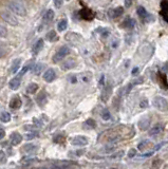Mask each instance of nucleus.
<instances>
[{"mask_svg":"<svg viewBox=\"0 0 168 169\" xmlns=\"http://www.w3.org/2000/svg\"><path fill=\"white\" fill-rule=\"evenodd\" d=\"M149 126H150V119H149V117H143L138 122V128L141 130H147L149 128Z\"/></svg>","mask_w":168,"mask_h":169,"instance_id":"obj_11","label":"nucleus"},{"mask_svg":"<svg viewBox=\"0 0 168 169\" xmlns=\"http://www.w3.org/2000/svg\"><path fill=\"white\" fill-rule=\"evenodd\" d=\"M140 107L141 108H147V107H148V101H147V99H143V101L140 103Z\"/></svg>","mask_w":168,"mask_h":169,"instance_id":"obj_31","label":"nucleus"},{"mask_svg":"<svg viewBox=\"0 0 168 169\" xmlns=\"http://www.w3.org/2000/svg\"><path fill=\"white\" fill-rule=\"evenodd\" d=\"M110 112L108 111V110H104L103 112H102V117H103V119H105V121H109L110 119Z\"/></svg>","mask_w":168,"mask_h":169,"instance_id":"obj_27","label":"nucleus"},{"mask_svg":"<svg viewBox=\"0 0 168 169\" xmlns=\"http://www.w3.org/2000/svg\"><path fill=\"white\" fill-rule=\"evenodd\" d=\"M52 169H59V168H56V167H54V168H52Z\"/></svg>","mask_w":168,"mask_h":169,"instance_id":"obj_40","label":"nucleus"},{"mask_svg":"<svg viewBox=\"0 0 168 169\" xmlns=\"http://www.w3.org/2000/svg\"><path fill=\"white\" fill-rule=\"evenodd\" d=\"M22 105V101L20 99L19 96H15V97H13L10 101V108L12 109H19Z\"/></svg>","mask_w":168,"mask_h":169,"instance_id":"obj_9","label":"nucleus"},{"mask_svg":"<svg viewBox=\"0 0 168 169\" xmlns=\"http://www.w3.org/2000/svg\"><path fill=\"white\" fill-rule=\"evenodd\" d=\"M114 149H115V145H112V146H111V145H107V146H106V152L110 153V152H112Z\"/></svg>","mask_w":168,"mask_h":169,"instance_id":"obj_30","label":"nucleus"},{"mask_svg":"<svg viewBox=\"0 0 168 169\" xmlns=\"http://www.w3.org/2000/svg\"><path fill=\"white\" fill-rule=\"evenodd\" d=\"M0 121L2 123H9L11 121V114L9 112H2L0 114Z\"/></svg>","mask_w":168,"mask_h":169,"instance_id":"obj_18","label":"nucleus"},{"mask_svg":"<svg viewBox=\"0 0 168 169\" xmlns=\"http://www.w3.org/2000/svg\"><path fill=\"white\" fill-rule=\"evenodd\" d=\"M136 12H138V16H140L141 18H145L146 16H147V12H146L145 8H143V6H138Z\"/></svg>","mask_w":168,"mask_h":169,"instance_id":"obj_22","label":"nucleus"},{"mask_svg":"<svg viewBox=\"0 0 168 169\" xmlns=\"http://www.w3.org/2000/svg\"><path fill=\"white\" fill-rule=\"evenodd\" d=\"M136 149H130V150L128 151V157H133L134 155H136Z\"/></svg>","mask_w":168,"mask_h":169,"instance_id":"obj_34","label":"nucleus"},{"mask_svg":"<svg viewBox=\"0 0 168 169\" xmlns=\"http://www.w3.org/2000/svg\"><path fill=\"white\" fill-rule=\"evenodd\" d=\"M39 169H45V168H39Z\"/></svg>","mask_w":168,"mask_h":169,"instance_id":"obj_41","label":"nucleus"},{"mask_svg":"<svg viewBox=\"0 0 168 169\" xmlns=\"http://www.w3.org/2000/svg\"><path fill=\"white\" fill-rule=\"evenodd\" d=\"M0 48H4V45L2 42H0Z\"/></svg>","mask_w":168,"mask_h":169,"instance_id":"obj_39","label":"nucleus"},{"mask_svg":"<svg viewBox=\"0 0 168 169\" xmlns=\"http://www.w3.org/2000/svg\"><path fill=\"white\" fill-rule=\"evenodd\" d=\"M69 53H70V49H69L68 47H63V48L59 49L55 53V55L53 57V61H54V63H58V61H60L61 59H63Z\"/></svg>","mask_w":168,"mask_h":169,"instance_id":"obj_4","label":"nucleus"},{"mask_svg":"<svg viewBox=\"0 0 168 169\" xmlns=\"http://www.w3.org/2000/svg\"><path fill=\"white\" fill-rule=\"evenodd\" d=\"M37 103H38V105H39V106H43V105L47 103V96H45V93L41 92V93L38 94Z\"/></svg>","mask_w":168,"mask_h":169,"instance_id":"obj_16","label":"nucleus"},{"mask_svg":"<svg viewBox=\"0 0 168 169\" xmlns=\"http://www.w3.org/2000/svg\"><path fill=\"white\" fill-rule=\"evenodd\" d=\"M22 150L25 152H33L35 151V150H37V146H35L34 144H25L22 147Z\"/></svg>","mask_w":168,"mask_h":169,"instance_id":"obj_17","label":"nucleus"},{"mask_svg":"<svg viewBox=\"0 0 168 169\" xmlns=\"http://www.w3.org/2000/svg\"><path fill=\"white\" fill-rule=\"evenodd\" d=\"M74 65H75V63L73 60H70V61H66L65 63H63V69L65 70H67V69H71L74 67Z\"/></svg>","mask_w":168,"mask_h":169,"instance_id":"obj_26","label":"nucleus"},{"mask_svg":"<svg viewBox=\"0 0 168 169\" xmlns=\"http://www.w3.org/2000/svg\"><path fill=\"white\" fill-rule=\"evenodd\" d=\"M131 4H132V0H125V5L127 8H129Z\"/></svg>","mask_w":168,"mask_h":169,"instance_id":"obj_35","label":"nucleus"},{"mask_svg":"<svg viewBox=\"0 0 168 169\" xmlns=\"http://www.w3.org/2000/svg\"><path fill=\"white\" fill-rule=\"evenodd\" d=\"M36 136H38V132L35 131V130H33V131L30 132V133H27V135H25V139H27V140H32V139H34V137H36Z\"/></svg>","mask_w":168,"mask_h":169,"instance_id":"obj_25","label":"nucleus"},{"mask_svg":"<svg viewBox=\"0 0 168 169\" xmlns=\"http://www.w3.org/2000/svg\"><path fill=\"white\" fill-rule=\"evenodd\" d=\"M124 12V9L123 8H116V9H113V10H111L110 12H109V14H110V17L112 18H116L118 17L120 15H122Z\"/></svg>","mask_w":168,"mask_h":169,"instance_id":"obj_15","label":"nucleus"},{"mask_svg":"<svg viewBox=\"0 0 168 169\" xmlns=\"http://www.w3.org/2000/svg\"><path fill=\"white\" fill-rule=\"evenodd\" d=\"M67 27H68V22H67V20H61L59 23H58V25H57V29H58V31H65L66 29H67Z\"/></svg>","mask_w":168,"mask_h":169,"instance_id":"obj_23","label":"nucleus"},{"mask_svg":"<svg viewBox=\"0 0 168 169\" xmlns=\"http://www.w3.org/2000/svg\"><path fill=\"white\" fill-rule=\"evenodd\" d=\"M85 125H87V126H89L90 128H94L95 127V122L93 121V119H87L85 123Z\"/></svg>","mask_w":168,"mask_h":169,"instance_id":"obj_28","label":"nucleus"},{"mask_svg":"<svg viewBox=\"0 0 168 169\" xmlns=\"http://www.w3.org/2000/svg\"><path fill=\"white\" fill-rule=\"evenodd\" d=\"M20 65H21V59H20V58L15 59V60L13 61L12 66H11V69H10L11 73H12V74L17 73L18 70H19V68H20Z\"/></svg>","mask_w":168,"mask_h":169,"instance_id":"obj_12","label":"nucleus"},{"mask_svg":"<svg viewBox=\"0 0 168 169\" xmlns=\"http://www.w3.org/2000/svg\"><path fill=\"white\" fill-rule=\"evenodd\" d=\"M47 39L49 41H55L57 39V35H56L55 31H50L48 34H47Z\"/></svg>","mask_w":168,"mask_h":169,"instance_id":"obj_20","label":"nucleus"},{"mask_svg":"<svg viewBox=\"0 0 168 169\" xmlns=\"http://www.w3.org/2000/svg\"><path fill=\"white\" fill-rule=\"evenodd\" d=\"M4 135H5V132L3 131V130H0V140L3 139V137H4Z\"/></svg>","mask_w":168,"mask_h":169,"instance_id":"obj_36","label":"nucleus"},{"mask_svg":"<svg viewBox=\"0 0 168 169\" xmlns=\"http://www.w3.org/2000/svg\"><path fill=\"white\" fill-rule=\"evenodd\" d=\"M5 159H6V157H5V153L0 150V164L3 163V162H5Z\"/></svg>","mask_w":168,"mask_h":169,"instance_id":"obj_32","label":"nucleus"},{"mask_svg":"<svg viewBox=\"0 0 168 169\" xmlns=\"http://www.w3.org/2000/svg\"><path fill=\"white\" fill-rule=\"evenodd\" d=\"M37 89H38V86L36 85V83H30L28 87H27V92L28 93H30V94H33V93H35L36 91H37Z\"/></svg>","mask_w":168,"mask_h":169,"instance_id":"obj_19","label":"nucleus"},{"mask_svg":"<svg viewBox=\"0 0 168 169\" xmlns=\"http://www.w3.org/2000/svg\"><path fill=\"white\" fill-rule=\"evenodd\" d=\"M1 17H2V19L5 21L6 23H9L10 25H12V27H16V25H18V19L16 18L15 15H13V13L10 12V11H3L2 13H1Z\"/></svg>","mask_w":168,"mask_h":169,"instance_id":"obj_2","label":"nucleus"},{"mask_svg":"<svg viewBox=\"0 0 168 169\" xmlns=\"http://www.w3.org/2000/svg\"><path fill=\"white\" fill-rule=\"evenodd\" d=\"M10 141L13 146H17L18 144H20L22 142V135L18 133V132H13L10 136Z\"/></svg>","mask_w":168,"mask_h":169,"instance_id":"obj_6","label":"nucleus"},{"mask_svg":"<svg viewBox=\"0 0 168 169\" xmlns=\"http://www.w3.org/2000/svg\"><path fill=\"white\" fill-rule=\"evenodd\" d=\"M43 45H45V43H43V39H39V40L34 45V47H33L32 53L33 54H38L40 51L43 49Z\"/></svg>","mask_w":168,"mask_h":169,"instance_id":"obj_13","label":"nucleus"},{"mask_svg":"<svg viewBox=\"0 0 168 169\" xmlns=\"http://www.w3.org/2000/svg\"><path fill=\"white\" fill-rule=\"evenodd\" d=\"M55 78H56V73L53 69H48V70L43 73V79H45L47 83H51V81H53Z\"/></svg>","mask_w":168,"mask_h":169,"instance_id":"obj_7","label":"nucleus"},{"mask_svg":"<svg viewBox=\"0 0 168 169\" xmlns=\"http://www.w3.org/2000/svg\"><path fill=\"white\" fill-rule=\"evenodd\" d=\"M8 36V29L3 24H0V38H5Z\"/></svg>","mask_w":168,"mask_h":169,"instance_id":"obj_21","label":"nucleus"},{"mask_svg":"<svg viewBox=\"0 0 168 169\" xmlns=\"http://www.w3.org/2000/svg\"><path fill=\"white\" fill-rule=\"evenodd\" d=\"M53 17H54V12H53L52 10H49L48 12L45 13V21H51V20L53 19Z\"/></svg>","mask_w":168,"mask_h":169,"instance_id":"obj_24","label":"nucleus"},{"mask_svg":"<svg viewBox=\"0 0 168 169\" xmlns=\"http://www.w3.org/2000/svg\"><path fill=\"white\" fill-rule=\"evenodd\" d=\"M63 3V0H54V4H55L56 8H60Z\"/></svg>","mask_w":168,"mask_h":169,"instance_id":"obj_33","label":"nucleus"},{"mask_svg":"<svg viewBox=\"0 0 168 169\" xmlns=\"http://www.w3.org/2000/svg\"><path fill=\"white\" fill-rule=\"evenodd\" d=\"M45 65H43V63H36V65H34V66H32V72L33 74H35V75H39V74H41V72H43V68H45Z\"/></svg>","mask_w":168,"mask_h":169,"instance_id":"obj_14","label":"nucleus"},{"mask_svg":"<svg viewBox=\"0 0 168 169\" xmlns=\"http://www.w3.org/2000/svg\"><path fill=\"white\" fill-rule=\"evenodd\" d=\"M8 8L11 12L18 16L23 17V16L27 15V10H25V5L22 3H20L19 1H17V0H11L8 3Z\"/></svg>","mask_w":168,"mask_h":169,"instance_id":"obj_1","label":"nucleus"},{"mask_svg":"<svg viewBox=\"0 0 168 169\" xmlns=\"http://www.w3.org/2000/svg\"><path fill=\"white\" fill-rule=\"evenodd\" d=\"M163 131V125L162 124H156L152 127V128L149 130V135L150 136H154L160 134L161 132Z\"/></svg>","mask_w":168,"mask_h":169,"instance_id":"obj_10","label":"nucleus"},{"mask_svg":"<svg viewBox=\"0 0 168 169\" xmlns=\"http://www.w3.org/2000/svg\"><path fill=\"white\" fill-rule=\"evenodd\" d=\"M73 146H78V147H83V146H86V145L88 144V139L85 137L83 135H77L75 136L74 139L71 141Z\"/></svg>","mask_w":168,"mask_h":169,"instance_id":"obj_5","label":"nucleus"},{"mask_svg":"<svg viewBox=\"0 0 168 169\" xmlns=\"http://www.w3.org/2000/svg\"><path fill=\"white\" fill-rule=\"evenodd\" d=\"M153 106L160 111H167V99L165 97H162V96H156L153 99Z\"/></svg>","mask_w":168,"mask_h":169,"instance_id":"obj_3","label":"nucleus"},{"mask_svg":"<svg viewBox=\"0 0 168 169\" xmlns=\"http://www.w3.org/2000/svg\"><path fill=\"white\" fill-rule=\"evenodd\" d=\"M34 124H37V126H38V127L41 126V123H40V122L38 121L37 119H34Z\"/></svg>","mask_w":168,"mask_h":169,"instance_id":"obj_37","label":"nucleus"},{"mask_svg":"<svg viewBox=\"0 0 168 169\" xmlns=\"http://www.w3.org/2000/svg\"><path fill=\"white\" fill-rule=\"evenodd\" d=\"M138 68H134L132 71V74L133 75H136V73H138Z\"/></svg>","mask_w":168,"mask_h":169,"instance_id":"obj_38","label":"nucleus"},{"mask_svg":"<svg viewBox=\"0 0 168 169\" xmlns=\"http://www.w3.org/2000/svg\"><path fill=\"white\" fill-rule=\"evenodd\" d=\"M147 144H149V141H145V142H141L140 144H138V148L140 150H144V148L147 147Z\"/></svg>","mask_w":168,"mask_h":169,"instance_id":"obj_29","label":"nucleus"},{"mask_svg":"<svg viewBox=\"0 0 168 169\" xmlns=\"http://www.w3.org/2000/svg\"><path fill=\"white\" fill-rule=\"evenodd\" d=\"M20 85H21V76L20 75L12 78L10 81V83H9V87H10V89H12V90H17L20 87Z\"/></svg>","mask_w":168,"mask_h":169,"instance_id":"obj_8","label":"nucleus"}]
</instances>
